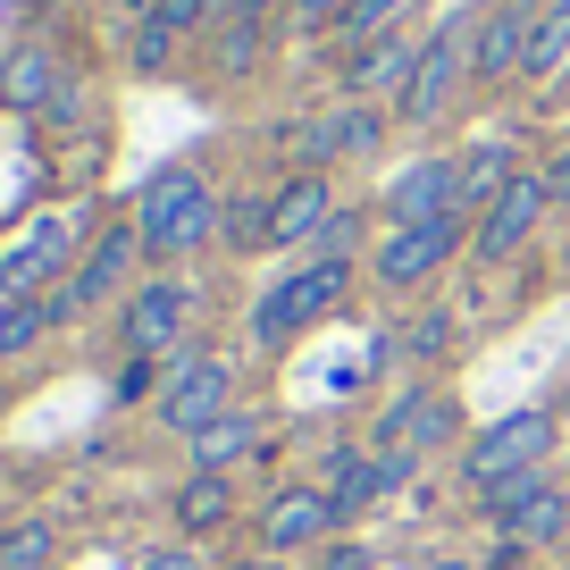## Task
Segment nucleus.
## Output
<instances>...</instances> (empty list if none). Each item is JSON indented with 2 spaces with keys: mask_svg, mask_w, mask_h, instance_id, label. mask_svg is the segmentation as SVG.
Wrapping results in <instances>:
<instances>
[{
  "mask_svg": "<svg viewBox=\"0 0 570 570\" xmlns=\"http://www.w3.org/2000/svg\"><path fill=\"white\" fill-rule=\"evenodd\" d=\"M142 570H202L185 546H160V553H142Z\"/></svg>",
  "mask_w": 570,
  "mask_h": 570,
  "instance_id": "obj_36",
  "label": "nucleus"
},
{
  "mask_svg": "<svg viewBox=\"0 0 570 570\" xmlns=\"http://www.w3.org/2000/svg\"><path fill=\"white\" fill-rule=\"evenodd\" d=\"M311 570H370V546H361V537H327V546L311 553Z\"/></svg>",
  "mask_w": 570,
  "mask_h": 570,
  "instance_id": "obj_31",
  "label": "nucleus"
},
{
  "mask_svg": "<svg viewBox=\"0 0 570 570\" xmlns=\"http://www.w3.org/2000/svg\"><path fill=\"white\" fill-rule=\"evenodd\" d=\"M344 520L327 503V487H277L261 512V553H303V546H327Z\"/></svg>",
  "mask_w": 570,
  "mask_h": 570,
  "instance_id": "obj_12",
  "label": "nucleus"
},
{
  "mask_svg": "<svg viewBox=\"0 0 570 570\" xmlns=\"http://www.w3.org/2000/svg\"><path fill=\"white\" fill-rule=\"evenodd\" d=\"M462 244H470V210L420 218V227H386V244L370 252V277L386 285V294H403V285H428Z\"/></svg>",
  "mask_w": 570,
  "mask_h": 570,
  "instance_id": "obj_3",
  "label": "nucleus"
},
{
  "mask_svg": "<svg viewBox=\"0 0 570 570\" xmlns=\"http://www.w3.org/2000/svg\"><path fill=\"white\" fill-rule=\"evenodd\" d=\"M428 570H479V562H453V553H445V562H428Z\"/></svg>",
  "mask_w": 570,
  "mask_h": 570,
  "instance_id": "obj_38",
  "label": "nucleus"
},
{
  "mask_svg": "<svg viewBox=\"0 0 570 570\" xmlns=\"http://www.w3.org/2000/svg\"><path fill=\"white\" fill-rule=\"evenodd\" d=\"M546 194H553V202H570V142L546 160Z\"/></svg>",
  "mask_w": 570,
  "mask_h": 570,
  "instance_id": "obj_35",
  "label": "nucleus"
},
{
  "mask_svg": "<svg viewBox=\"0 0 570 570\" xmlns=\"http://www.w3.org/2000/svg\"><path fill=\"white\" fill-rule=\"evenodd\" d=\"M562 68H570V0H546V18H537V35H529L520 76H529V85H546V76H562Z\"/></svg>",
  "mask_w": 570,
  "mask_h": 570,
  "instance_id": "obj_21",
  "label": "nucleus"
},
{
  "mask_svg": "<svg viewBox=\"0 0 570 570\" xmlns=\"http://www.w3.org/2000/svg\"><path fill=\"white\" fill-rule=\"evenodd\" d=\"M344 285H353V261H311L294 268V277H277L252 303V344H294L311 320H327V311L344 303Z\"/></svg>",
  "mask_w": 570,
  "mask_h": 570,
  "instance_id": "obj_2",
  "label": "nucleus"
},
{
  "mask_svg": "<svg viewBox=\"0 0 570 570\" xmlns=\"http://www.w3.org/2000/svg\"><path fill=\"white\" fill-rule=\"evenodd\" d=\"M51 562H59L51 520H9V529H0V570H51Z\"/></svg>",
  "mask_w": 570,
  "mask_h": 570,
  "instance_id": "obj_22",
  "label": "nucleus"
},
{
  "mask_svg": "<svg viewBox=\"0 0 570 570\" xmlns=\"http://www.w3.org/2000/svg\"><path fill=\"white\" fill-rule=\"evenodd\" d=\"M546 453H553V411H512V420L487 428L479 445H462V487H470V495H487V487L537 470Z\"/></svg>",
  "mask_w": 570,
  "mask_h": 570,
  "instance_id": "obj_4",
  "label": "nucleus"
},
{
  "mask_svg": "<svg viewBox=\"0 0 570 570\" xmlns=\"http://www.w3.org/2000/svg\"><path fill=\"white\" fill-rule=\"evenodd\" d=\"M462 210V160H411L403 177L386 185V218L394 227H420V218Z\"/></svg>",
  "mask_w": 570,
  "mask_h": 570,
  "instance_id": "obj_14",
  "label": "nucleus"
},
{
  "mask_svg": "<svg viewBox=\"0 0 570 570\" xmlns=\"http://www.w3.org/2000/svg\"><path fill=\"white\" fill-rule=\"evenodd\" d=\"M336 218V185H327V168H303V177H285L277 194H268V244H320V227Z\"/></svg>",
  "mask_w": 570,
  "mask_h": 570,
  "instance_id": "obj_13",
  "label": "nucleus"
},
{
  "mask_svg": "<svg viewBox=\"0 0 570 570\" xmlns=\"http://www.w3.org/2000/svg\"><path fill=\"white\" fill-rule=\"evenodd\" d=\"M42 327H51V311H42L35 294H9V303H0V353H26Z\"/></svg>",
  "mask_w": 570,
  "mask_h": 570,
  "instance_id": "obj_26",
  "label": "nucleus"
},
{
  "mask_svg": "<svg viewBox=\"0 0 570 570\" xmlns=\"http://www.w3.org/2000/svg\"><path fill=\"white\" fill-rule=\"evenodd\" d=\"M370 495H377V462H361V453L344 445V453H336V470H327V503H336V520H353Z\"/></svg>",
  "mask_w": 570,
  "mask_h": 570,
  "instance_id": "obj_23",
  "label": "nucleus"
},
{
  "mask_svg": "<svg viewBox=\"0 0 570 570\" xmlns=\"http://www.w3.org/2000/svg\"><path fill=\"white\" fill-rule=\"evenodd\" d=\"M479 503H495V529H503V546H553V537L570 529V495L562 487H546L537 470H520V479H503V487H487Z\"/></svg>",
  "mask_w": 570,
  "mask_h": 570,
  "instance_id": "obj_7",
  "label": "nucleus"
},
{
  "mask_svg": "<svg viewBox=\"0 0 570 570\" xmlns=\"http://www.w3.org/2000/svg\"><path fill=\"white\" fill-rule=\"evenodd\" d=\"M59 85H68V76H59V51H51V42H18V51H9V68H0V109H51Z\"/></svg>",
  "mask_w": 570,
  "mask_h": 570,
  "instance_id": "obj_16",
  "label": "nucleus"
},
{
  "mask_svg": "<svg viewBox=\"0 0 570 570\" xmlns=\"http://www.w3.org/2000/svg\"><path fill=\"white\" fill-rule=\"evenodd\" d=\"M411 76H420V42L386 35V42H361V51H353L344 85H353L361 101H403V92H411Z\"/></svg>",
  "mask_w": 570,
  "mask_h": 570,
  "instance_id": "obj_15",
  "label": "nucleus"
},
{
  "mask_svg": "<svg viewBox=\"0 0 570 570\" xmlns=\"http://www.w3.org/2000/svg\"><path fill=\"white\" fill-rule=\"evenodd\" d=\"M261 59V26H218V76H252Z\"/></svg>",
  "mask_w": 570,
  "mask_h": 570,
  "instance_id": "obj_27",
  "label": "nucleus"
},
{
  "mask_svg": "<svg viewBox=\"0 0 570 570\" xmlns=\"http://www.w3.org/2000/svg\"><path fill=\"white\" fill-rule=\"evenodd\" d=\"M218 210H227V202L210 194L202 168H160V177L142 185V202H135V235H142L151 261H185V252L218 244Z\"/></svg>",
  "mask_w": 570,
  "mask_h": 570,
  "instance_id": "obj_1",
  "label": "nucleus"
},
{
  "mask_svg": "<svg viewBox=\"0 0 570 570\" xmlns=\"http://www.w3.org/2000/svg\"><path fill=\"white\" fill-rule=\"evenodd\" d=\"M344 9H353V0H294V26H303V35H327V26H344Z\"/></svg>",
  "mask_w": 570,
  "mask_h": 570,
  "instance_id": "obj_33",
  "label": "nucleus"
},
{
  "mask_svg": "<svg viewBox=\"0 0 570 570\" xmlns=\"http://www.w3.org/2000/svg\"><path fill=\"white\" fill-rule=\"evenodd\" d=\"M353 252H361V210H344V202H336V218L320 227V261H353Z\"/></svg>",
  "mask_w": 570,
  "mask_h": 570,
  "instance_id": "obj_29",
  "label": "nucleus"
},
{
  "mask_svg": "<svg viewBox=\"0 0 570 570\" xmlns=\"http://www.w3.org/2000/svg\"><path fill=\"white\" fill-rule=\"evenodd\" d=\"M537 0H495L479 18V35H470V76L479 85H512L520 76V59H529V35H537Z\"/></svg>",
  "mask_w": 570,
  "mask_h": 570,
  "instance_id": "obj_10",
  "label": "nucleus"
},
{
  "mask_svg": "<svg viewBox=\"0 0 570 570\" xmlns=\"http://www.w3.org/2000/svg\"><path fill=\"white\" fill-rule=\"evenodd\" d=\"M512 177H520V160H512V142H503V135L470 142V151H462V210H487Z\"/></svg>",
  "mask_w": 570,
  "mask_h": 570,
  "instance_id": "obj_19",
  "label": "nucleus"
},
{
  "mask_svg": "<svg viewBox=\"0 0 570 570\" xmlns=\"http://www.w3.org/2000/svg\"><path fill=\"white\" fill-rule=\"evenodd\" d=\"M218 244L227 252H261L268 244V194H235L227 210H218Z\"/></svg>",
  "mask_w": 570,
  "mask_h": 570,
  "instance_id": "obj_25",
  "label": "nucleus"
},
{
  "mask_svg": "<svg viewBox=\"0 0 570 570\" xmlns=\"http://www.w3.org/2000/svg\"><path fill=\"white\" fill-rule=\"evenodd\" d=\"M168 512H177L185 537H210V529H227V520H235V487L218 479V470H194V479L177 487V503H168Z\"/></svg>",
  "mask_w": 570,
  "mask_h": 570,
  "instance_id": "obj_17",
  "label": "nucleus"
},
{
  "mask_svg": "<svg viewBox=\"0 0 570 570\" xmlns=\"http://www.w3.org/2000/svg\"><path fill=\"white\" fill-rule=\"evenodd\" d=\"M59 261H68V227H35V235H18V252H0V294H26V285H42Z\"/></svg>",
  "mask_w": 570,
  "mask_h": 570,
  "instance_id": "obj_18",
  "label": "nucleus"
},
{
  "mask_svg": "<svg viewBox=\"0 0 570 570\" xmlns=\"http://www.w3.org/2000/svg\"><path fill=\"white\" fill-rule=\"evenodd\" d=\"M168 51H177V26L142 18V26H135V68H142V76H160V68H168Z\"/></svg>",
  "mask_w": 570,
  "mask_h": 570,
  "instance_id": "obj_28",
  "label": "nucleus"
},
{
  "mask_svg": "<svg viewBox=\"0 0 570 570\" xmlns=\"http://www.w3.org/2000/svg\"><path fill=\"white\" fill-rule=\"evenodd\" d=\"M135 252H142V235H135V227H101V235H92V252L76 261V277H68V285H51V303H42V311H51V320H85L92 303H109V294L126 285Z\"/></svg>",
  "mask_w": 570,
  "mask_h": 570,
  "instance_id": "obj_9",
  "label": "nucleus"
},
{
  "mask_svg": "<svg viewBox=\"0 0 570 570\" xmlns=\"http://www.w3.org/2000/svg\"><path fill=\"white\" fill-rule=\"evenodd\" d=\"M235 570H277V553H244V562H235Z\"/></svg>",
  "mask_w": 570,
  "mask_h": 570,
  "instance_id": "obj_37",
  "label": "nucleus"
},
{
  "mask_svg": "<svg viewBox=\"0 0 570 570\" xmlns=\"http://www.w3.org/2000/svg\"><path fill=\"white\" fill-rule=\"evenodd\" d=\"M151 18L177 26V35H194V26H210V18H218V0H151Z\"/></svg>",
  "mask_w": 570,
  "mask_h": 570,
  "instance_id": "obj_30",
  "label": "nucleus"
},
{
  "mask_svg": "<svg viewBox=\"0 0 570 570\" xmlns=\"http://www.w3.org/2000/svg\"><path fill=\"white\" fill-rule=\"evenodd\" d=\"M470 35H479L470 18H445L436 35L420 42V76H411V92L394 101V118H411V126H436V118H445L453 92H462V68H470Z\"/></svg>",
  "mask_w": 570,
  "mask_h": 570,
  "instance_id": "obj_5",
  "label": "nucleus"
},
{
  "mask_svg": "<svg viewBox=\"0 0 570 570\" xmlns=\"http://www.w3.org/2000/svg\"><path fill=\"white\" fill-rule=\"evenodd\" d=\"M411 9H420V0H353V9H344V26H336V35H344V42H353V51H361V42H386L394 26L411 18Z\"/></svg>",
  "mask_w": 570,
  "mask_h": 570,
  "instance_id": "obj_24",
  "label": "nucleus"
},
{
  "mask_svg": "<svg viewBox=\"0 0 570 570\" xmlns=\"http://www.w3.org/2000/svg\"><path fill=\"white\" fill-rule=\"evenodd\" d=\"M453 428H462V411H453V403H428V411H420V428H411V445H445Z\"/></svg>",
  "mask_w": 570,
  "mask_h": 570,
  "instance_id": "obj_32",
  "label": "nucleus"
},
{
  "mask_svg": "<svg viewBox=\"0 0 570 570\" xmlns=\"http://www.w3.org/2000/svg\"><path fill=\"white\" fill-rule=\"evenodd\" d=\"M227 411H235V370L218 353L177 361V377L160 386V428H177V436H202V428L227 420Z\"/></svg>",
  "mask_w": 570,
  "mask_h": 570,
  "instance_id": "obj_8",
  "label": "nucleus"
},
{
  "mask_svg": "<svg viewBox=\"0 0 570 570\" xmlns=\"http://www.w3.org/2000/svg\"><path fill=\"white\" fill-rule=\"evenodd\" d=\"M244 453H261V420H252V411H227V420H210L194 436V470H218V479H227Z\"/></svg>",
  "mask_w": 570,
  "mask_h": 570,
  "instance_id": "obj_20",
  "label": "nucleus"
},
{
  "mask_svg": "<svg viewBox=\"0 0 570 570\" xmlns=\"http://www.w3.org/2000/svg\"><path fill=\"white\" fill-rule=\"evenodd\" d=\"M546 210H553L546 168H520V177L487 202V218H479V261H512V252L537 235V218H546Z\"/></svg>",
  "mask_w": 570,
  "mask_h": 570,
  "instance_id": "obj_11",
  "label": "nucleus"
},
{
  "mask_svg": "<svg viewBox=\"0 0 570 570\" xmlns=\"http://www.w3.org/2000/svg\"><path fill=\"white\" fill-rule=\"evenodd\" d=\"M194 285L185 277H151V285H135L126 294V353L135 361H160V353H177L185 344V327H194Z\"/></svg>",
  "mask_w": 570,
  "mask_h": 570,
  "instance_id": "obj_6",
  "label": "nucleus"
},
{
  "mask_svg": "<svg viewBox=\"0 0 570 570\" xmlns=\"http://www.w3.org/2000/svg\"><path fill=\"white\" fill-rule=\"evenodd\" d=\"M151 394V361H126V377H118V403H142Z\"/></svg>",
  "mask_w": 570,
  "mask_h": 570,
  "instance_id": "obj_34",
  "label": "nucleus"
}]
</instances>
